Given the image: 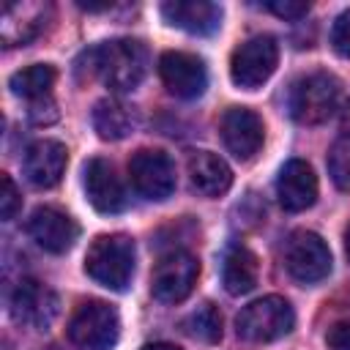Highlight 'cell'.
<instances>
[{
    "label": "cell",
    "instance_id": "cell-1",
    "mask_svg": "<svg viewBox=\"0 0 350 350\" xmlns=\"http://www.w3.org/2000/svg\"><path fill=\"white\" fill-rule=\"evenodd\" d=\"M79 79L88 77H101L109 90L129 93L134 90L145 74H148V49L137 38H115L98 46H90L82 52L77 63Z\"/></svg>",
    "mask_w": 350,
    "mask_h": 350
},
{
    "label": "cell",
    "instance_id": "cell-2",
    "mask_svg": "<svg viewBox=\"0 0 350 350\" xmlns=\"http://www.w3.org/2000/svg\"><path fill=\"white\" fill-rule=\"evenodd\" d=\"M134 241L126 235H98L85 254V273L109 290H126L134 276Z\"/></svg>",
    "mask_w": 350,
    "mask_h": 350
},
{
    "label": "cell",
    "instance_id": "cell-3",
    "mask_svg": "<svg viewBox=\"0 0 350 350\" xmlns=\"http://www.w3.org/2000/svg\"><path fill=\"white\" fill-rule=\"evenodd\" d=\"M339 109V79L328 71H314L293 82L290 115L301 126H320Z\"/></svg>",
    "mask_w": 350,
    "mask_h": 350
},
{
    "label": "cell",
    "instance_id": "cell-4",
    "mask_svg": "<svg viewBox=\"0 0 350 350\" xmlns=\"http://www.w3.org/2000/svg\"><path fill=\"white\" fill-rule=\"evenodd\" d=\"M295 325V312L282 295H265L252 301L249 306L241 309L235 317V331L243 342L252 345H265L273 339H282L290 334Z\"/></svg>",
    "mask_w": 350,
    "mask_h": 350
},
{
    "label": "cell",
    "instance_id": "cell-5",
    "mask_svg": "<svg viewBox=\"0 0 350 350\" xmlns=\"http://www.w3.org/2000/svg\"><path fill=\"white\" fill-rule=\"evenodd\" d=\"M120 334V317L107 301H85L68 320V339L79 350H109Z\"/></svg>",
    "mask_w": 350,
    "mask_h": 350
},
{
    "label": "cell",
    "instance_id": "cell-6",
    "mask_svg": "<svg viewBox=\"0 0 350 350\" xmlns=\"http://www.w3.org/2000/svg\"><path fill=\"white\" fill-rule=\"evenodd\" d=\"M200 276V262L194 254L189 252H167L164 257H159V262L153 265L150 273V293L153 298H159L161 304H178L183 301Z\"/></svg>",
    "mask_w": 350,
    "mask_h": 350
},
{
    "label": "cell",
    "instance_id": "cell-7",
    "mask_svg": "<svg viewBox=\"0 0 350 350\" xmlns=\"http://www.w3.org/2000/svg\"><path fill=\"white\" fill-rule=\"evenodd\" d=\"M279 63V46L271 36H252L249 41H243L230 60V77L238 88L254 90L262 82L271 79V74L276 71Z\"/></svg>",
    "mask_w": 350,
    "mask_h": 350
},
{
    "label": "cell",
    "instance_id": "cell-8",
    "mask_svg": "<svg viewBox=\"0 0 350 350\" xmlns=\"http://www.w3.org/2000/svg\"><path fill=\"white\" fill-rule=\"evenodd\" d=\"M287 273L301 284H314L331 273V252L317 232L298 230L284 246Z\"/></svg>",
    "mask_w": 350,
    "mask_h": 350
},
{
    "label": "cell",
    "instance_id": "cell-9",
    "mask_svg": "<svg viewBox=\"0 0 350 350\" xmlns=\"http://www.w3.org/2000/svg\"><path fill=\"white\" fill-rule=\"evenodd\" d=\"M129 175H131V186L145 200L161 202L175 191V164L164 150H153V148L137 150L129 161Z\"/></svg>",
    "mask_w": 350,
    "mask_h": 350
},
{
    "label": "cell",
    "instance_id": "cell-10",
    "mask_svg": "<svg viewBox=\"0 0 350 350\" xmlns=\"http://www.w3.org/2000/svg\"><path fill=\"white\" fill-rule=\"evenodd\" d=\"M57 295L36 279H22L11 293V317L33 331H46L57 317Z\"/></svg>",
    "mask_w": 350,
    "mask_h": 350
},
{
    "label": "cell",
    "instance_id": "cell-11",
    "mask_svg": "<svg viewBox=\"0 0 350 350\" xmlns=\"http://www.w3.org/2000/svg\"><path fill=\"white\" fill-rule=\"evenodd\" d=\"M219 134H221L224 148L235 159L249 161L262 148L265 126H262V118L254 109H249V107H230L221 115V120H219Z\"/></svg>",
    "mask_w": 350,
    "mask_h": 350
},
{
    "label": "cell",
    "instance_id": "cell-12",
    "mask_svg": "<svg viewBox=\"0 0 350 350\" xmlns=\"http://www.w3.org/2000/svg\"><path fill=\"white\" fill-rule=\"evenodd\" d=\"M159 77L164 88L178 98H197L208 88V71L202 57L189 52H164L159 60Z\"/></svg>",
    "mask_w": 350,
    "mask_h": 350
},
{
    "label": "cell",
    "instance_id": "cell-13",
    "mask_svg": "<svg viewBox=\"0 0 350 350\" xmlns=\"http://www.w3.org/2000/svg\"><path fill=\"white\" fill-rule=\"evenodd\" d=\"M49 14H52L49 3H38V0L5 3L0 14V41L5 46H19L33 41L44 30Z\"/></svg>",
    "mask_w": 350,
    "mask_h": 350
},
{
    "label": "cell",
    "instance_id": "cell-14",
    "mask_svg": "<svg viewBox=\"0 0 350 350\" xmlns=\"http://www.w3.org/2000/svg\"><path fill=\"white\" fill-rule=\"evenodd\" d=\"M27 235L44 252L63 254L74 246V241L79 235V227L68 213H63L57 208H36L27 219Z\"/></svg>",
    "mask_w": 350,
    "mask_h": 350
},
{
    "label": "cell",
    "instance_id": "cell-15",
    "mask_svg": "<svg viewBox=\"0 0 350 350\" xmlns=\"http://www.w3.org/2000/svg\"><path fill=\"white\" fill-rule=\"evenodd\" d=\"M66 164H68V150L57 139L33 142L25 150V159H22L25 178L38 189H52L55 183H60V178L66 172Z\"/></svg>",
    "mask_w": 350,
    "mask_h": 350
},
{
    "label": "cell",
    "instance_id": "cell-16",
    "mask_svg": "<svg viewBox=\"0 0 350 350\" xmlns=\"http://www.w3.org/2000/svg\"><path fill=\"white\" fill-rule=\"evenodd\" d=\"M276 197L284 211L298 213L314 205L317 200V175L304 159H290L276 178Z\"/></svg>",
    "mask_w": 350,
    "mask_h": 350
},
{
    "label": "cell",
    "instance_id": "cell-17",
    "mask_svg": "<svg viewBox=\"0 0 350 350\" xmlns=\"http://www.w3.org/2000/svg\"><path fill=\"white\" fill-rule=\"evenodd\" d=\"M85 194L98 213H120L126 208V191L107 159H90L85 164Z\"/></svg>",
    "mask_w": 350,
    "mask_h": 350
},
{
    "label": "cell",
    "instance_id": "cell-18",
    "mask_svg": "<svg viewBox=\"0 0 350 350\" xmlns=\"http://www.w3.org/2000/svg\"><path fill=\"white\" fill-rule=\"evenodd\" d=\"M161 16L194 36H208L221 25V8L211 0H167L161 3Z\"/></svg>",
    "mask_w": 350,
    "mask_h": 350
},
{
    "label": "cell",
    "instance_id": "cell-19",
    "mask_svg": "<svg viewBox=\"0 0 350 350\" xmlns=\"http://www.w3.org/2000/svg\"><path fill=\"white\" fill-rule=\"evenodd\" d=\"M189 180L191 189L202 197H219L232 183V170L227 161L211 150H197L189 156Z\"/></svg>",
    "mask_w": 350,
    "mask_h": 350
},
{
    "label": "cell",
    "instance_id": "cell-20",
    "mask_svg": "<svg viewBox=\"0 0 350 350\" xmlns=\"http://www.w3.org/2000/svg\"><path fill=\"white\" fill-rule=\"evenodd\" d=\"M139 126V115L120 98H101L93 107V129L101 139H123Z\"/></svg>",
    "mask_w": 350,
    "mask_h": 350
},
{
    "label": "cell",
    "instance_id": "cell-21",
    "mask_svg": "<svg viewBox=\"0 0 350 350\" xmlns=\"http://www.w3.org/2000/svg\"><path fill=\"white\" fill-rule=\"evenodd\" d=\"M221 282L230 295H246L257 284V257L246 246H232L221 262Z\"/></svg>",
    "mask_w": 350,
    "mask_h": 350
},
{
    "label": "cell",
    "instance_id": "cell-22",
    "mask_svg": "<svg viewBox=\"0 0 350 350\" xmlns=\"http://www.w3.org/2000/svg\"><path fill=\"white\" fill-rule=\"evenodd\" d=\"M52 85H55V68L46 66V63H36V66L19 68V71L11 74V79H8L11 93L27 98L30 104H33V101H41V98H49Z\"/></svg>",
    "mask_w": 350,
    "mask_h": 350
},
{
    "label": "cell",
    "instance_id": "cell-23",
    "mask_svg": "<svg viewBox=\"0 0 350 350\" xmlns=\"http://www.w3.org/2000/svg\"><path fill=\"white\" fill-rule=\"evenodd\" d=\"M183 328L189 336H194L205 345H216L221 339V314L213 304H202L183 320Z\"/></svg>",
    "mask_w": 350,
    "mask_h": 350
},
{
    "label": "cell",
    "instance_id": "cell-24",
    "mask_svg": "<svg viewBox=\"0 0 350 350\" xmlns=\"http://www.w3.org/2000/svg\"><path fill=\"white\" fill-rule=\"evenodd\" d=\"M328 170L342 191H350V142H336L328 153Z\"/></svg>",
    "mask_w": 350,
    "mask_h": 350
},
{
    "label": "cell",
    "instance_id": "cell-25",
    "mask_svg": "<svg viewBox=\"0 0 350 350\" xmlns=\"http://www.w3.org/2000/svg\"><path fill=\"white\" fill-rule=\"evenodd\" d=\"M331 46H334L336 55L350 57V8L342 11V14L334 19V27H331Z\"/></svg>",
    "mask_w": 350,
    "mask_h": 350
},
{
    "label": "cell",
    "instance_id": "cell-26",
    "mask_svg": "<svg viewBox=\"0 0 350 350\" xmlns=\"http://www.w3.org/2000/svg\"><path fill=\"white\" fill-rule=\"evenodd\" d=\"M0 180H3V191H0V216L8 221V219L16 216V211H19V205H22V197H19V189H16V183L11 180V175H3Z\"/></svg>",
    "mask_w": 350,
    "mask_h": 350
},
{
    "label": "cell",
    "instance_id": "cell-27",
    "mask_svg": "<svg viewBox=\"0 0 350 350\" xmlns=\"http://www.w3.org/2000/svg\"><path fill=\"white\" fill-rule=\"evenodd\" d=\"M265 8L282 19H301V16H306L309 3H304V0H268Z\"/></svg>",
    "mask_w": 350,
    "mask_h": 350
},
{
    "label": "cell",
    "instance_id": "cell-28",
    "mask_svg": "<svg viewBox=\"0 0 350 350\" xmlns=\"http://www.w3.org/2000/svg\"><path fill=\"white\" fill-rule=\"evenodd\" d=\"M325 342H328V350H350V320L331 325Z\"/></svg>",
    "mask_w": 350,
    "mask_h": 350
},
{
    "label": "cell",
    "instance_id": "cell-29",
    "mask_svg": "<svg viewBox=\"0 0 350 350\" xmlns=\"http://www.w3.org/2000/svg\"><path fill=\"white\" fill-rule=\"evenodd\" d=\"M142 350H180L178 345H170V342H153V345H145Z\"/></svg>",
    "mask_w": 350,
    "mask_h": 350
},
{
    "label": "cell",
    "instance_id": "cell-30",
    "mask_svg": "<svg viewBox=\"0 0 350 350\" xmlns=\"http://www.w3.org/2000/svg\"><path fill=\"white\" fill-rule=\"evenodd\" d=\"M342 131L350 137V101H347L345 109H342Z\"/></svg>",
    "mask_w": 350,
    "mask_h": 350
},
{
    "label": "cell",
    "instance_id": "cell-31",
    "mask_svg": "<svg viewBox=\"0 0 350 350\" xmlns=\"http://www.w3.org/2000/svg\"><path fill=\"white\" fill-rule=\"evenodd\" d=\"M345 252H347V260H350V227H347V232H345Z\"/></svg>",
    "mask_w": 350,
    "mask_h": 350
},
{
    "label": "cell",
    "instance_id": "cell-32",
    "mask_svg": "<svg viewBox=\"0 0 350 350\" xmlns=\"http://www.w3.org/2000/svg\"><path fill=\"white\" fill-rule=\"evenodd\" d=\"M46 350H60V347H46Z\"/></svg>",
    "mask_w": 350,
    "mask_h": 350
}]
</instances>
